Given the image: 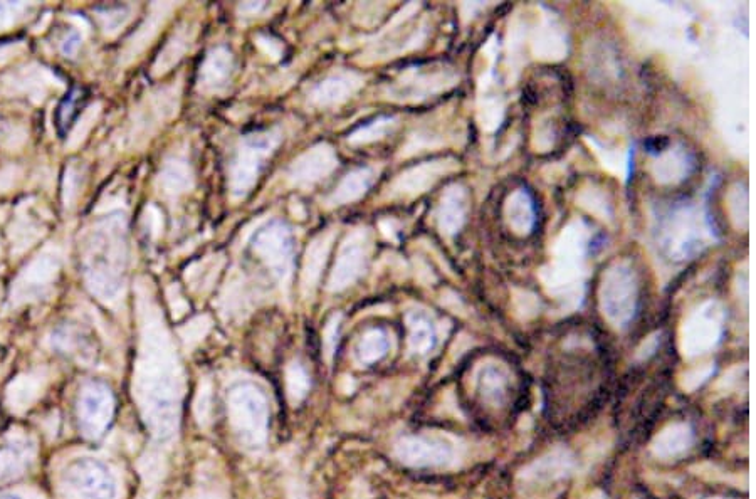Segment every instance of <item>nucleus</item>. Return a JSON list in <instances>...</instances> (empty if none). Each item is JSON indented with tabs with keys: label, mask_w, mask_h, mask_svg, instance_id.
Returning a JSON list of instances; mask_svg holds the SVG:
<instances>
[{
	"label": "nucleus",
	"mask_w": 756,
	"mask_h": 499,
	"mask_svg": "<svg viewBox=\"0 0 756 499\" xmlns=\"http://www.w3.org/2000/svg\"><path fill=\"white\" fill-rule=\"evenodd\" d=\"M81 41H83V37H81L78 31H69L63 41H61V53L66 58H73L74 54L78 53Z\"/></svg>",
	"instance_id": "44"
},
{
	"label": "nucleus",
	"mask_w": 756,
	"mask_h": 499,
	"mask_svg": "<svg viewBox=\"0 0 756 499\" xmlns=\"http://www.w3.org/2000/svg\"><path fill=\"white\" fill-rule=\"evenodd\" d=\"M259 48L264 49L271 58L278 59L281 54V46L276 41H273L271 37H259Z\"/></svg>",
	"instance_id": "47"
},
{
	"label": "nucleus",
	"mask_w": 756,
	"mask_h": 499,
	"mask_svg": "<svg viewBox=\"0 0 756 499\" xmlns=\"http://www.w3.org/2000/svg\"><path fill=\"white\" fill-rule=\"evenodd\" d=\"M0 499H22L21 496H17V494H0Z\"/></svg>",
	"instance_id": "50"
},
{
	"label": "nucleus",
	"mask_w": 756,
	"mask_h": 499,
	"mask_svg": "<svg viewBox=\"0 0 756 499\" xmlns=\"http://www.w3.org/2000/svg\"><path fill=\"white\" fill-rule=\"evenodd\" d=\"M27 11L29 6L22 2H0V32L16 26Z\"/></svg>",
	"instance_id": "41"
},
{
	"label": "nucleus",
	"mask_w": 756,
	"mask_h": 499,
	"mask_svg": "<svg viewBox=\"0 0 756 499\" xmlns=\"http://www.w3.org/2000/svg\"><path fill=\"white\" fill-rule=\"evenodd\" d=\"M572 457L567 451L557 449L550 452L548 456L541 457L536 463L531 464L530 468L525 469V479L535 481V483H548V481H557L567 476L572 471Z\"/></svg>",
	"instance_id": "28"
},
{
	"label": "nucleus",
	"mask_w": 756,
	"mask_h": 499,
	"mask_svg": "<svg viewBox=\"0 0 756 499\" xmlns=\"http://www.w3.org/2000/svg\"><path fill=\"white\" fill-rule=\"evenodd\" d=\"M79 174L74 169H69L66 174V190H64V202L66 205L71 204L76 199L79 189Z\"/></svg>",
	"instance_id": "45"
},
{
	"label": "nucleus",
	"mask_w": 756,
	"mask_h": 499,
	"mask_svg": "<svg viewBox=\"0 0 756 499\" xmlns=\"http://www.w3.org/2000/svg\"><path fill=\"white\" fill-rule=\"evenodd\" d=\"M370 258V239L365 229H357L345 239L336 259L335 268L331 271L330 291H343V289L357 283L367 269Z\"/></svg>",
	"instance_id": "14"
},
{
	"label": "nucleus",
	"mask_w": 756,
	"mask_h": 499,
	"mask_svg": "<svg viewBox=\"0 0 756 499\" xmlns=\"http://www.w3.org/2000/svg\"><path fill=\"white\" fill-rule=\"evenodd\" d=\"M536 58L546 61H558L567 54V41L562 27H558L553 19H543L541 26L536 31L535 43H533Z\"/></svg>",
	"instance_id": "29"
},
{
	"label": "nucleus",
	"mask_w": 756,
	"mask_h": 499,
	"mask_svg": "<svg viewBox=\"0 0 756 499\" xmlns=\"http://www.w3.org/2000/svg\"><path fill=\"white\" fill-rule=\"evenodd\" d=\"M657 241L669 258L684 261L701 253L713 241V232L701 209L679 205L662 219Z\"/></svg>",
	"instance_id": "4"
},
{
	"label": "nucleus",
	"mask_w": 756,
	"mask_h": 499,
	"mask_svg": "<svg viewBox=\"0 0 756 499\" xmlns=\"http://www.w3.org/2000/svg\"><path fill=\"white\" fill-rule=\"evenodd\" d=\"M54 85H59L58 78L49 69L31 64L27 68L19 69L16 73L7 74L2 79L4 91L9 95L24 96L34 103L44 100Z\"/></svg>",
	"instance_id": "18"
},
{
	"label": "nucleus",
	"mask_w": 756,
	"mask_h": 499,
	"mask_svg": "<svg viewBox=\"0 0 756 499\" xmlns=\"http://www.w3.org/2000/svg\"><path fill=\"white\" fill-rule=\"evenodd\" d=\"M395 125H397V120H395V118H390V116L377 118V120H373L372 123H368L365 127L355 130V132L348 137V142L352 143V145H365V143L375 142V140H380V138H384L387 133L392 132Z\"/></svg>",
	"instance_id": "37"
},
{
	"label": "nucleus",
	"mask_w": 756,
	"mask_h": 499,
	"mask_svg": "<svg viewBox=\"0 0 756 499\" xmlns=\"http://www.w3.org/2000/svg\"><path fill=\"white\" fill-rule=\"evenodd\" d=\"M158 185L168 197H180L194 189V172L185 158L172 157L163 163Z\"/></svg>",
	"instance_id": "26"
},
{
	"label": "nucleus",
	"mask_w": 756,
	"mask_h": 499,
	"mask_svg": "<svg viewBox=\"0 0 756 499\" xmlns=\"http://www.w3.org/2000/svg\"><path fill=\"white\" fill-rule=\"evenodd\" d=\"M728 209H730L731 221L738 229H748L750 222V205H748V192L745 187L736 185L728 195Z\"/></svg>",
	"instance_id": "39"
},
{
	"label": "nucleus",
	"mask_w": 756,
	"mask_h": 499,
	"mask_svg": "<svg viewBox=\"0 0 756 499\" xmlns=\"http://www.w3.org/2000/svg\"><path fill=\"white\" fill-rule=\"evenodd\" d=\"M340 318L342 316L335 315L333 318H331L330 323H328V326H326V333H325V343L326 347H328V353H331V350L335 348L336 340H338V326H340Z\"/></svg>",
	"instance_id": "46"
},
{
	"label": "nucleus",
	"mask_w": 756,
	"mask_h": 499,
	"mask_svg": "<svg viewBox=\"0 0 756 499\" xmlns=\"http://www.w3.org/2000/svg\"><path fill=\"white\" fill-rule=\"evenodd\" d=\"M338 158L330 145H316L296 158L288 170V180L296 187H311L336 169Z\"/></svg>",
	"instance_id": "16"
},
{
	"label": "nucleus",
	"mask_w": 756,
	"mask_h": 499,
	"mask_svg": "<svg viewBox=\"0 0 756 499\" xmlns=\"http://www.w3.org/2000/svg\"><path fill=\"white\" fill-rule=\"evenodd\" d=\"M286 384H288V394L294 402L303 399L308 390H310V375L306 373L303 365L298 362L291 363L286 370Z\"/></svg>",
	"instance_id": "40"
},
{
	"label": "nucleus",
	"mask_w": 756,
	"mask_h": 499,
	"mask_svg": "<svg viewBox=\"0 0 756 499\" xmlns=\"http://www.w3.org/2000/svg\"><path fill=\"white\" fill-rule=\"evenodd\" d=\"M407 330L412 352L426 355L436 345V328L432 325L431 318L422 311H412L407 315Z\"/></svg>",
	"instance_id": "32"
},
{
	"label": "nucleus",
	"mask_w": 756,
	"mask_h": 499,
	"mask_svg": "<svg viewBox=\"0 0 756 499\" xmlns=\"http://www.w3.org/2000/svg\"><path fill=\"white\" fill-rule=\"evenodd\" d=\"M363 86V76L353 71H340L323 79L311 90L310 103L318 108H331L350 100Z\"/></svg>",
	"instance_id": "19"
},
{
	"label": "nucleus",
	"mask_w": 756,
	"mask_h": 499,
	"mask_svg": "<svg viewBox=\"0 0 756 499\" xmlns=\"http://www.w3.org/2000/svg\"><path fill=\"white\" fill-rule=\"evenodd\" d=\"M694 429L689 422H672L664 427L651 444V451L659 459H674L683 456L693 447Z\"/></svg>",
	"instance_id": "22"
},
{
	"label": "nucleus",
	"mask_w": 756,
	"mask_h": 499,
	"mask_svg": "<svg viewBox=\"0 0 756 499\" xmlns=\"http://www.w3.org/2000/svg\"><path fill=\"white\" fill-rule=\"evenodd\" d=\"M588 242L590 232L583 222L568 224L553 244L552 263L540 271L541 283L548 295L570 308L582 303Z\"/></svg>",
	"instance_id": "3"
},
{
	"label": "nucleus",
	"mask_w": 756,
	"mask_h": 499,
	"mask_svg": "<svg viewBox=\"0 0 756 499\" xmlns=\"http://www.w3.org/2000/svg\"><path fill=\"white\" fill-rule=\"evenodd\" d=\"M599 301L605 320L617 330H624L634 320L639 303V284L636 271L627 261H617L605 271Z\"/></svg>",
	"instance_id": "6"
},
{
	"label": "nucleus",
	"mask_w": 756,
	"mask_h": 499,
	"mask_svg": "<svg viewBox=\"0 0 756 499\" xmlns=\"http://www.w3.org/2000/svg\"><path fill=\"white\" fill-rule=\"evenodd\" d=\"M128 14L130 12H128L126 7H111V9L101 11L100 19L103 22L106 34L113 36V34L120 31L121 27L125 26V22L128 21V17H130Z\"/></svg>",
	"instance_id": "42"
},
{
	"label": "nucleus",
	"mask_w": 756,
	"mask_h": 499,
	"mask_svg": "<svg viewBox=\"0 0 756 499\" xmlns=\"http://www.w3.org/2000/svg\"><path fill=\"white\" fill-rule=\"evenodd\" d=\"M63 483L81 499H115L118 481L111 469L100 459L79 457L64 469Z\"/></svg>",
	"instance_id": "10"
},
{
	"label": "nucleus",
	"mask_w": 756,
	"mask_h": 499,
	"mask_svg": "<svg viewBox=\"0 0 756 499\" xmlns=\"http://www.w3.org/2000/svg\"><path fill=\"white\" fill-rule=\"evenodd\" d=\"M281 138L278 128L242 138L231 165V190L234 197H244L258 182L264 162L278 148Z\"/></svg>",
	"instance_id": "7"
},
{
	"label": "nucleus",
	"mask_w": 756,
	"mask_h": 499,
	"mask_svg": "<svg viewBox=\"0 0 756 499\" xmlns=\"http://www.w3.org/2000/svg\"><path fill=\"white\" fill-rule=\"evenodd\" d=\"M456 169L457 163L451 158L420 163L417 167L405 170L404 174L395 179L394 184L390 185V197H415L424 194L437 180Z\"/></svg>",
	"instance_id": "17"
},
{
	"label": "nucleus",
	"mask_w": 756,
	"mask_h": 499,
	"mask_svg": "<svg viewBox=\"0 0 756 499\" xmlns=\"http://www.w3.org/2000/svg\"><path fill=\"white\" fill-rule=\"evenodd\" d=\"M126 222L111 214L96 224L84 256V278L93 295L111 303L118 300L125 284Z\"/></svg>",
	"instance_id": "2"
},
{
	"label": "nucleus",
	"mask_w": 756,
	"mask_h": 499,
	"mask_svg": "<svg viewBox=\"0 0 756 499\" xmlns=\"http://www.w3.org/2000/svg\"><path fill=\"white\" fill-rule=\"evenodd\" d=\"M333 244V232H325L311 242L306 251L303 273H301V288L305 295H311L316 284L320 283L321 271L325 268L326 258L330 254Z\"/></svg>",
	"instance_id": "25"
},
{
	"label": "nucleus",
	"mask_w": 756,
	"mask_h": 499,
	"mask_svg": "<svg viewBox=\"0 0 756 499\" xmlns=\"http://www.w3.org/2000/svg\"><path fill=\"white\" fill-rule=\"evenodd\" d=\"M227 412L232 429L244 444L263 446L269 427V405L263 390L251 382L234 385L227 395Z\"/></svg>",
	"instance_id": "5"
},
{
	"label": "nucleus",
	"mask_w": 756,
	"mask_h": 499,
	"mask_svg": "<svg viewBox=\"0 0 756 499\" xmlns=\"http://www.w3.org/2000/svg\"><path fill=\"white\" fill-rule=\"evenodd\" d=\"M192 37H194V31L190 27H182L177 34H175L167 46L163 48L160 53V58L157 59V63L153 66V74L167 73L168 69L172 68L174 64L179 63L182 56L187 53V49L190 48L192 43Z\"/></svg>",
	"instance_id": "34"
},
{
	"label": "nucleus",
	"mask_w": 756,
	"mask_h": 499,
	"mask_svg": "<svg viewBox=\"0 0 756 499\" xmlns=\"http://www.w3.org/2000/svg\"><path fill=\"white\" fill-rule=\"evenodd\" d=\"M59 271L61 256L54 249H46L17 276L16 283L12 286V305L19 306L42 300L56 283Z\"/></svg>",
	"instance_id": "11"
},
{
	"label": "nucleus",
	"mask_w": 756,
	"mask_h": 499,
	"mask_svg": "<svg viewBox=\"0 0 756 499\" xmlns=\"http://www.w3.org/2000/svg\"><path fill=\"white\" fill-rule=\"evenodd\" d=\"M32 454H34L32 446L26 441L12 442L2 447L0 449V483L21 476L31 463Z\"/></svg>",
	"instance_id": "33"
},
{
	"label": "nucleus",
	"mask_w": 756,
	"mask_h": 499,
	"mask_svg": "<svg viewBox=\"0 0 756 499\" xmlns=\"http://www.w3.org/2000/svg\"><path fill=\"white\" fill-rule=\"evenodd\" d=\"M395 456L410 468H442L454 461V446L437 436H404L395 444Z\"/></svg>",
	"instance_id": "13"
},
{
	"label": "nucleus",
	"mask_w": 756,
	"mask_h": 499,
	"mask_svg": "<svg viewBox=\"0 0 756 499\" xmlns=\"http://www.w3.org/2000/svg\"><path fill=\"white\" fill-rule=\"evenodd\" d=\"M456 74L449 69L439 68L434 71H422V68L409 69L399 79H395L387 95L395 101H420L427 96L436 95L456 85Z\"/></svg>",
	"instance_id": "15"
},
{
	"label": "nucleus",
	"mask_w": 756,
	"mask_h": 499,
	"mask_svg": "<svg viewBox=\"0 0 756 499\" xmlns=\"http://www.w3.org/2000/svg\"><path fill=\"white\" fill-rule=\"evenodd\" d=\"M725 310L716 301H706L689 313L681 328L684 357H701L718 347L725 333Z\"/></svg>",
	"instance_id": "8"
},
{
	"label": "nucleus",
	"mask_w": 756,
	"mask_h": 499,
	"mask_svg": "<svg viewBox=\"0 0 756 499\" xmlns=\"http://www.w3.org/2000/svg\"><path fill=\"white\" fill-rule=\"evenodd\" d=\"M657 337H659V335H654V337L649 338V340L642 345L641 350H639V357H649V355L656 352L657 343H659Z\"/></svg>",
	"instance_id": "48"
},
{
	"label": "nucleus",
	"mask_w": 756,
	"mask_h": 499,
	"mask_svg": "<svg viewBox=\"0 0 756 499\" xmlns=\"http://www.w3.org/2000/svg\"><path fill=\"white\" fill-rule=\"evenodd\" d=\"M44 382L46 379L41 372H29L12 380L7 389V402L11 405V409L21 412L31 407L39 399Z\"/></svg>",
	"instance_id": "30"
},
{
	"label": "nucleus",
	"mask_w": 756,
	"mask_h": 499,
	"mask_svg": "<svg viewBox=\"0 0 756 499\" xmlns=\"http://www.w3.org/2000/svg\"><path fill=\"white\" fill-rule=\"evenodd\" d=\"M693 167L691 157L684 148H669L652 162V175L659 184H678Z\"/></svg>",
	"instance_id": "27"
},
{
	"label": "nucleus",
	"mask_w": 756,
	"mask_h": 499,
	"mask_svg": "<svg viewBox=\"0 0 756 499\" xmlns=\"http://www.w3.org/2000/svg\"><path fill=\"white\" fill-rule=\"evenodd\" d=\"M372 182V169L363 167V169L353 170V172H350V174L340 182V185L336 187L335 192H333L330 199H328V205L335 207V205H345L357 202L358 199H362L363 195L367 194V190L370 189Z\"/></svg>",
	"instance_id": "31"
},
{
	"label": "nucleus",
	"mask_w": 756,
	"mask_h": 499,
	"mask_svg": "<svg viewBox=\"0 0 756 499\" xmlns=\"http://www.w3.org/2000/svg\"><path fill=\"white\" fill-rule=\"evenodd\" d=\"M53 348L58 352L66 353L71 357L84 358L88 350V338L84 337L83 331L73 325L59 326L51 337Z\"/></svg>",
	"instance_id": "36"
},
{
	"label": "nucleus",
	"mask_w": 756,
	"mask_h": 499,
	"mask_svg": "<svg viewBox=\"0 0 756 499\" xmlns=\"http://www.w3.org/2000/svg\"><path fill=\"white\" fill-rule=\"evenodd\" d=\"M476 387L486 404L499 407L508 397L510 373L501 363H484L476 375Z\"/></svg>",
	"instance_id": "23"
},
{
	"label": "nucleus",
	"mask_w": 756,
	"mask_h": 499,
	"mask_svg": "<svg viewBox=\"0 0 756 499\" xmlns=\"http://www.w3.org/2000/svg\"><path fill=\"white\" fill-rule=\"evenodd\" d=\"M578 204L582 205L583 209H587L590 214H594L604 221H610V217H612L607 195L602 192V189H597L594 185L582 189V192L578 195Z\"/></svg>",
	"instance_id": "38"
},
{
	"label": "nucleus",
	"mask_w": 756,
	"mask_h": 499,
	"mask_svg": "<svg viewBox=\"0 0 756 499\" xmlns=\"http://www.w3.org/2000/svg\"><path fill=\"white\" fill-rule=\"evenodd\" d=\"M387 352H389V337L380 328L368 330L358 342V360L363 365H373V363L380 362L387 355Z\"/></svg>",
	"instance_id": "35"
},
{
	"label": "nucleus",
	"mask_w": 756,
	"mask_h": 499,
	"mask_svg": "<svg viewBox=\"0 0 756 499\" xmlns=\"http://www.w3.org/2000/svg\"><path fill=\"white\" fill-rule=\"evenodd\" d=\"M234 58L227 48H214L200 66L199 88L204 93H221L231 83Z\"/></svg>",
	"instance_id": "21"
},
{
	"label": "nucleus",
	"mask_w": 756,
	"mask_h": 499,
	"mask_svg": "<svg viewBox=\"0 0 756 499\" xmlns=\"http://www.w3.org/2000/svg\"><path fill=\"white\" fill-rule=\"evenodd\" d=\"M98 115H100V106L96 105L88 108V111L84 113L83 118L79 121L78 127L74 128L73 135L69 138V147H76V145L88 135V132H90V128L93 127V123H95Z\"/></svg>",
	"instance_id": "43"
},
{
	"label": "nucleus",
	"mask_w": 756,
	"mask_h": 499,
	"mask_svg": "<svg viewBox=\"0 0 756 499\" xmlns=\"http://www.w3.org/2000/svg\"><path fill=\"white\" fill-rule=\"evenodd\" d=\"M504 219L518 236H528L536 222L535 202L525 189H518L504 202Z\"/></svg>",
	"instance_id": "24"
},
{
	"label": "nucleus",
	"mask_w": 756,
	"mask_h": 499,
	"mask_svg": "<svg viewBox=\"0 0 756 499\" xmlns=\"http://www.w3.org/2000/svg\"><path fill=\"white\" fill-rule=\"evenodd\" d=\"M115 414V397L110 387L101 382L83 385L78 399L79 429L88 439H100Z\"/></svg>",
	"instance_id": "12"
},
{
	"label": "nucleus",
	"mask_w": 756,
	"mask_h": 499,
	"mask_svg": "<svg viewBox=\"0 0 756 499\" xmlns=\"http://www.w3.org/2000/svg\"><path fill=\"white\" fill-rule=\"evenodd\" d=\"M251 247L279 283L288 284L293 271L294 242L289 227L271 221L252 236Z\"/></svg>",
	"instance_id": "9"
},
{
	"label": "nucleus",
	"mask_w": 756,
	"mask_h": 499,
	"mask_svg": "<svg viewBox=\"0 0 756 499\" xmlns=\"http://www.w3.org/2000/svg\"><path fill=\"white\" fill-rule=\"evenodd\" d=\"M143 421L158 441L174 436L179 424L182 370L167 331L160 323L145 325L135 373Z\"/></svg>",
	"instance_id": "1"
},
{
	"label": "nucleus",
	"mask_w": 756,
	"mask_h": 499,
	"mask_svg": "<svg viewBox=\"0 0 756 499\" xmlns=\"http://www.w3.org/2000/svg\"><path fill=\"white\" fill-rule=\"evenodd\" d=\"M263 7H264V4H261V2H258V4H242V6L239 7V11L251 12V14H256V12L261 11Z\"/></svg>",
	"instance_id": "49"
},
{
	"label": "nucleus",
	"mask_w": 756,
	"mask_h": 499,
	"mask_svg": "<svg viewBox=\"0 0 756 499\" xmlns=\"http://www.w3.org/2000/svg\"><path fill=\"white\" fill-rule=\"evenodd\" d=\"M468 192L462 185L454 184L447 187L442 194L441 204L437 207L436 219L439 231L446 236H454L461 231L468 217Z\"/></svg>",
	"instance_id": "20"
}]
</instances>
